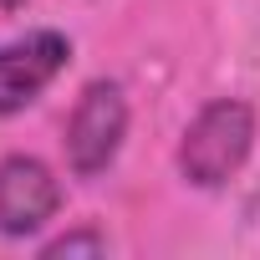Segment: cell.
Wrapping results in <instances>:
<instances>
[{"instance_id":"cell-5","label":"cell","mask_w":260,"mask_h":260,"mask_svg":"<svg viewBox=\"0 0 260 260\" xmlns=\"http://www.w3.org/2000/svg\"><path fill=\"white\" fill-rule=\"evenodd\" d=\"M41 255L46 260H61V255H107V235L102 230H67V235L46 240Z\"/></svg>"},{"instance_id":"cell-3","label":"cell","mask_w":260,"mask_h":260,"mask_svg":"<svg viewBox=\"0 0 260 260\" xmlns=\"http://www.w3.org/2000/svg\"><path fill=\"white\" fill-rule=\"evenodd\" d=\"M72 61V41L61 31H31L11 46H0V117L26 112Z\"/></svg>"},{"instance_id":"cell-4","label":"cell","mask_w":260,"mask_h":260,"mask_svg":"<svg viewBox=\"0 0 260 260\" xmlns=\"http://www.w3.org/2000/svg\"><path fill=\"white\" fill-rule=\"evenodd\" d=\"M61 209V184L56 174L31 158V153H11L0 158V235L26 240L36 230H46Z\"/></svg>"},{"instance_id":"cell-1","label":"cell","mask_w":260,"mask_h":260,"mask_svg":"<svg viewBox=\"0 0 260 260\" xmlns=\"http://www.w3.org/2000/svg\"><path fill=\"white\" fill-rule=\"evenodd\" d=\"M250 148H255V107L240 102V97H214L184 127L179 174L194 189H219V184H230L245 169Z\"/></svg>"},{"instance_id":"cell-2","label":"cell","mask_w":260,"mask_h":260,"mask_svg":"<svg viewBox=\"0 0 260 260\" xmlns=\"http://www.w3.org/2000/svg\"><path fill=\"white\" fill-rule=\"evenodd\" d=\"M127 138V97L117 82H87L72 117H67V164L77 179H97L112 169L117 148Z\"/></svg>"},{"instance_id":"cell-6","label":"cell","mask_w":260,"mask_h":260,"mask_svg":"<svg viewBox=\"0 0 260 260\" xmlns=\"http://www.w3.org/2000/svg\"><path fill=\"white\" fill-rule=\"evenodd\" d=\"M26 6V0H0V11H21Z\"/></svg>"}]
</instances>
